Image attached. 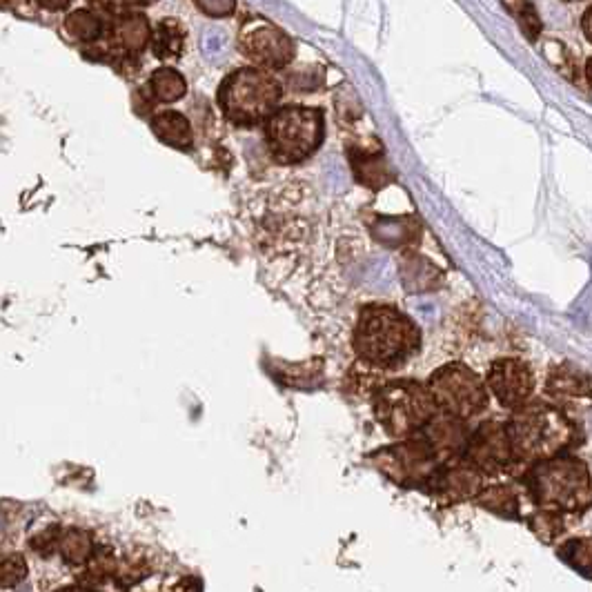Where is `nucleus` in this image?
<instances>
[{
	"label": "nucleus",
	"mask_w": 592,
	"mask_h": 592,
	"mask_svg": "<svg viewBox=\"0 0 592 592\" xmlns=\"http://www.w3.org/2000/svg\"><path fill=\"white\" fill-rule=\"evenodd\" d=\"M36 3L43 9H49V12H61V9H65L72 0H36Z\"/></svg>",
	"instance_id": "obj_31"
},
{
	"label": "nucleus",
	"mask_w": 592,
	"mask_h": 592,
	"mask_svg": "<svg viewBox=\"0 0 592 592\" xmlns=\"http://www.w3.org/2000/svg\"><path fill=\"white\" fill-rule=\"evenodd\" d=\"M90 572L94 575V579H107L110 575L116 572V559L110 555V552L98 550L96 555L90 557Z\"/></svg>",
	"instance_id": "obj_27"
},
{
	"label": "nucleus",
	"mask_w": 592,
	"mask_h": 592,
	"mask_svg": "<svg viewBox=\"0 0 592 592\" xmlns=\"http://www.w3.org/2000/svg\"><path fill=\"white\" fill-rule=\"evenodd\" d=\"M281 85L261 69H236L225 78L219 90V103L228 121L241 127H252L276 112L281 101Z\"/></svg>",
	"instance_id": "obj_4"
},
{
	"label": "nucleus",
	"mask_w": 592,
	"mask_h": 592,
	"mask_svg": "<svg viewBox=\"0 0 592 592\" xmlns=\"http://www.w3.org/2000/svg\"><path fill=\"white\" fill-rule=\"evenodd\" d=\"M265 141L276 163L294 165L310 159L323 141V112L301 105L281 107L268 118Z\"/></svg>",
	"instance_id": "obj_5"
},
{
	"label": "nucleus",
	"mask_w": 592,
	"mask_h": 592,
	"mask_svg": "<svg viewBox=\"0 0 592 592\" xmlns=\"http://www.w3.org/2000/svg\"><path fill=\"white\" fill-rule=\"evenodd\" d=\"M65 32L74 38V41L92 43L98 36H103V23L96 14L87 12V9H76V12L65 18Z\"/></svg>",
	"instance_id": "obj_21"
},
{
	"label": "nucleus",
	"mask_w": 592,
	"mask_h": 592,
	"mask_svg": "<svg viewBox=\"0 0 592 592\" xmlns=\"http://www.w3.org/2000/svg\"><path fill=\"white\" fill-rule=\"evenodd\" d=\"M559 557L575 568L581 577L592 579V537L570 539L559 548Z\"/></svg>",
	"instance_id": "obj_22"
},
{
	"label": "nucleus",
	"mask_w": 592,
	"mask_h": 592,
	"mask_svg": "<svg viewBox=\"0 0 592 592\" xmlns=\"http://www.w3.org/2000/svg\"><path fill=\"white\" fill-rule=\"evenodd\" d=\"M239 47L243 56L265 69H283L294 58L292 38L263 18H250L243 25Z\"/></svg>",
	"instance_id": "obj_9"
},
{
	"label": "nucleus",
	"mask_w": 592,
	"mask_h": 592,
	"mask_svg": "<svg viewBox=\"0 0 592 592\" xmlns=\"http://www.w3.org/2000/svg\"><path fill=\"white\" fill-rule=\"evenodd\" d=\"M434 399L417 381L399 379L381 386L374 394V414L390 437L406 439L421 432L434 417Z\"/></svg>",
	"instance_id": "obj_6"
},
{
	"label": "nucleus",
	"mask_w": 592,
	"mask_h": 592,
	"mask_svg": "<svg viewBox=\"0 0 592 592\" xmlns=\"http://www.w3.org/2000/svg\"><path fill=\"white\" fill-rule=\"evenodd\" d=\"M483 472L472 466L470 461H450L446 466H439L437 475L432 477L430 486L443 501H463L477 497L481 488Z\"/></svg>",
	"instance_id": "obj_12"
},
{
	"label": "nucleus",
	"mask_w": 592,
	"mask_h": 592,
	"mask_svg": "<svg viewBox=\"0 0 592 592\" xmlns=\"http://www.w3.org/2000/svg\"><path fill=\"white\" fill-rule=\"evenodd\" d=\"M581 32L588 38V43H592V5L581 16Z\"/></svg>",
	"instance_id": "obj_32"
},
{
	"label": "nucleus",
	"mask_w": 592,
	"mask_h": 592,
	"mask_svg": "<svg viewBox=\"0 0 592 592\" xmlns=\"http://www.w3.org/2000/svg\"><path fill=\"white\" fill-rule=\"evenodd\" d=\"M183 43H185V29L181 27L179 21H174V18H165V21H161L152 36L154 56L163 58V61L165 58L181 56Z\"/></svg>",
	"instance_id": "obj_17"
},
{
	"label": "nucleus",
	"mask_w": 592,
	"mask_h": 592,
	"mask_svg": "<svg viewBox=\"0 0 592 592\" xmlns=\"http://www.w3.org/2000/svg\"><path fill=\"white\" fill-rule=\"evenodd\" d=\"M463 459L470 461L483 475H497V472L510 468L515 450H512L508 423L506 426L497 421L481 423L468 437Z\"/></svg>",
	"instance_id": "obj_10"
},
{
	"label": "nucleus",
	"mask_w": 592,
	"mask_h": 592,
	"mask_svg": "<svg viewBox=\"0 0 592 592\" xmlns=\"http://www.w3.org/2000/svg\"><path fill=\"white\" fill-rule=\"evenodd\" d=\"M546 392L568 406H592V377L570 363L557 365L548 374Z\"/></svg>",
	"instance_id": "obj_13"
},
{
	"label": "nucleus",
	"mask_w": 592,
	"mask_h": 592,
	"mask_svg": "<svg viewBox=\"0 0 592 592\" xmlns=\"http://www.w3.org/2000/svg\"><path fill=\"white\" fill-rule=\"evenodd\" d=\"M524 481L541 508L577 515L592 506L590 470L584 461L570 455L532 463Z\"/></svg>",
	"instance_id": "obj_3"
},
{
	"label": "nucleus",
	"mask_w": 592,
	"mask_h": 592,
	"mask_svg": "<svg viewBox=\"0 0 592 592\" xmlns=\"http://www.w3.org/2000/svg\"><path fill=\"white\" fill-rule=\"evenodd\" d=\"M477 501H479L481 508L497 512V515H501V517L517 519L521 515L519 497L510 486H490L486 490H481L477 495Z\"/></svg>",
	"instance_id": "obj_18"
},
{
	"label": "nucleus",
	"mask_w": 592,
	"mask_h": 592,
	"mask_svg": "<svg viewBox=\"0 0 592 592\" xmlns=\"http://www.w3.org/2000/svg\"><path fill=\"white\" fill-rule=\"evenodd\" d=\"M374 466L401 486H430L439 470V455L426 437L408 439L374 455Z\"/></svg>",
	"instance_id": "obj_8"
},
{
	"label": "nucleus",
	"mask_w": 592,
	"mask_h": 592,
	"mask_svg": "<svg viewBox=\"0 0 592 592\" xmlns=\"http://www.w3.org/2000/svg\"><path fill=\"white\" fill-rule=\"evenodd\" d=\"M141 3H143V0H110V5L116 7V9H130V7H136Z\"/></svg>",
	"instance_id": "obj_33"
},
{
	"label": "nucleus",
	"mask_w": 592,
	"mask_h": 592,
	"mask_svg": "<svg viewBox=\"0 0 592 592\" xmlns=\"http://www.w3.org/2000/svg\"><path fill=\"white\" fill-rule=\"evenodd\" d=\"M488 388L503 408H521L535 390V374L519 359H499L488 370Z\"/></svg>",
	"instance_id": "obj_11"
},
{
	"label": "nucleus",
	"mask_w": 592,
	"mask_h": 592,
	"mask_svg": "<svg viewBox=\"0 0 592 592\" xmlns=\"http://www.w3.org/2000/svg\"><path fill=\"white\" fill-rule=\"evenodd\" d=\"M463 419L452 417V414H434L428 421V426L423 428V437L428 439L430 446L437 452L439 459H452L466 448V428H463Z\"/></svg>",
	"instance_id": "obj_14"
},
{
	"label": "nucleus",
	"mask_w": 592,
	"mask_h": 592,
	"mask_svg": "<svg viewBox=\"0 0 592 592\" xmlns=\"http://www.w3.org/2000/svg\"><path fill=\"white\" fill-rule=\"evenodd\" d=\"M508 432L515 457L528 463L564 455L577 439L575 423L546 403H524L508 421Z\"/></svg>",
	"instance_id": "obj_2"
},
{
	"label": "nucleus",
	"mask_w": 592,
	"mask_h": 592,
	"mask_svg": "<svg viewBox=\"0 0 592 592\" xmlns=\"http://www.w3.org/2000/svg\"><path fill=\"white\" fill-rule=\"evenodd\" d=\"M586 78H588V85L592 87V56L586 61Z\"/></svg>",
	"instance_id": "obj_34"
},
{
	"label": "nucleus",
	"mask_w": 592,
	"mask_h": 592,
	"mask_svg": "<svg viewBox=\"0 0 592 592\" xmlns=\"http://www.w3.org/2000/svg\"><path fill=\"white\" fill-rule=\"evenodd\" d=\"M352 167H354V172H357L359 181L368 187H381L383 183L388 181V170H386V163H383L381 154L354 150L352 152Z\"/></svg>",
	"instance_id": "obj_20"
},
{
	"label": "nucleus",
	"mask_w": 592,
	"mask_h": 592,
	"mask_svg": "<svg viewBox=\"0 0 592 592\" xmlns=\"http://www.w3.org/2000/svg\"><path fill=\"white\" fill-rule=\"evenodd\" d=\"M517 23L524 29V34L530 38V41H537L541 34V21L537 9L532 7L530 0H517Z\"/></svg>",
	"instance_id": "obj_25"
},
{
	"label": "nucleus",
	"mask_w": 592,
	"mask_h": 592,
	"mask_svg": "<svg viewBox=\"0 0 592 592\" xmlns=\"http://www.w3.org/2000/svg\"><path fill=\"white\" fill-rule=\"evenodd\" d=\"M112 38L116 47V56H132L143 52V47L150 43L152 29L147 18L141 14H127L114 21Z\"/></svg>",
	"instance_id": "obj_15"
},
{
	"label": "nucleus",
	"mask_w": 592,
	"mask_h": 592,
	"mask_svg": "<svg viewBox=\"0 0 592 592\" xmlns=\"http://www.w3.org/2000/svg\"><path fill=\"white\" fill-rule=\"evenodd\" d=\"M152 572V566H150V559H143V557H130L125 559V564L121 566V581L123 579H132V581H138V579H145L147 575Z\"/></svg>",
	"instance_id": "obj_28"
},
{
	"label": "nucleus",
	"mask_w": 592,
	"mask_h": 592,
	"mask_svg": "<svg viewBox=\"0 0 592 592\" xmlns=\"http://www.w3.org/2000/svg\"><path fill=\"white\" fill-rule=\"evenodd\" d=\"M530 528L535 535L544 541V544H552L561 532H564V517H561L559 510H550L544 508L532 515L530 519Z\"/></svg>",
	"instance_id": "obj_24"
},
{
	"label": "nucleus",
	"mask_w": 592,
	"mask_h": 592,
	"mask_svg": "<svg viewBox=\"0 0 592 592\" xmlns=\"http://www.w3.org/2000/svg\"><path fill=\"white\" fill-rule=\"evenodd\" d=\"M196 5H199L207 16L225 18L234 12L236 0H196Z\"/></svg>",
	"instance_id": "obj_29"
},
{
	"label": "nucleus",
	"mask_w": 592,
	"mask_h": 592,
	"mask_svg": "<svg viewBox=\"0 0 592 592\" xmlns=\"http://www.w3.org/2000/svg\"><path fill=\"white\" fill-rule=\"evenodd\" d=\"M150 90H152L156 101L174 103L185 96L187 85H185V78L176 72V69L163 67V69H156V72L152 74Z\"/></svg>",
	"instance_id": "obj_19"
},
{
	"label": "nucleus",
	"mask_w": 592,
	"mask_h": 592,
	"mask_svg": "<svg viewBox=\"0 0 592 592\" xmlns=\"http://www.w3.org/2000/svg\"><path fill=\"white\" fill-rule=\"evenodd\" d=\"M223 34H219V32H214V34H205L203 36V49L207 54H219L221 49H223Z\"/></svg>",
	"instance_id": "obj_30"
},
{
	"label": "nucleus",
	"mask_w": 592,
	"mask_h": 592,
	"mask_svg": "<svg viewBox=\"0 0 592 592\" xmlns=\"http://www.w3.org/2000/svg\"><path fill=\"white\" fill-rule=\"evenodd\" d=\"M152 130L163 143L190 150L192 147V125L179 112H161L152 118Z\"/></svg>",
	"instance_id": "obj_16"
},
{
	"label": "nucleus",
	"mask_w": 592,
	"mask_h": 592,
	"mask_svg": "<svg viewBox=\"0 0 592 592\" xmlns=\"http://www.w3.org/2000/svg\"><path fill=\"white\" fill-rule=\"evenodd\" d=\"M354 352L377 368H399L417 354L421 332L408 314L392 305H368L354 328Z\"/></svg>",
	"instance_id": "obj_1"
},
{
	"label": "nucleus",
	"mask_w": 592,
	"mask_h": 592,
	"mask_svg": "<svg viewBox=\"0 0 592 592\" xmlns=\"http://www.w3.org/2000/svg\"><path fill=\"white\" fill-rule=\"evenodd\" d=\"M25 575H27V564L21 555L7 557L3 559V564H0V584L5 588L18 584Z\"/></svg>",
	"instance_id": "obj_26"
},
{
	"label": "nucleus",
	"mask_w": 592,
	"mask_h": 592,
	"mask_svg": "<svg viewBox=\"0 0 592 592\" xmlns=\"http://www.w3.org/2000/svg\"><path fill=\"white\" fill-rule=\"evenodd\" d=\"M428 390L434 406L463 421L475 417L488 403L483 381L463 363H448L439 368L430 377Z\"/></svg>",
	"instance_id": "obj_7"
},
{
	"label": "nucleus",
	"mask_w": 592,
	"mask_h": 592,
	"mask_svg": "<svg viewBox=\"0 0 592 592\" xmlns=\"http://www.w3.org/2000/svg\"><path fill=\"white\" fill-rule=\"evenodd\" d=\"M58 550H61V555L65 557L67 564L81 566V564H85V561H90V557H92V537L87 535L85 530L72 528L61 537Z\"/></svg>",
	"instance_id": "obj_23"
}]
</instances>
